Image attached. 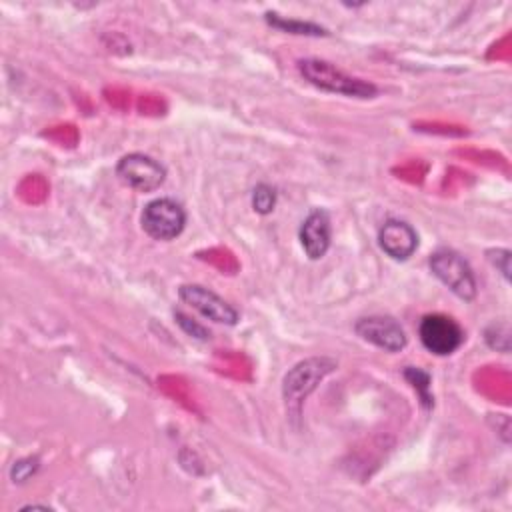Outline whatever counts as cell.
<instances>
[{
  "instance_id": "7",
  "label": "cell",
  "mask_w": 512,
  "mask_h": 512,
  "mask_svg": "<svg viewBox=\"0 0 512 512\" xmlns=\"http://www.w3.org/2000/svg\"><path fill=\"white\" fill-rule=\"evenodd\" d=\"M334 362L328 358H310L296 364L284 378V398L288 404H300L316 384L334 370Z\"/></svg>"
},
{
  "instance_id": "2",
  "label": "cell",
  "mask_w": 512,
  "mask_h": 512,
  "mask_svg": "<svg viewBox=\"0 0 512 512\" xmlns=\"http://www.w3.org/2000/svg\"><path fill=\"white\" fill-rule=\"evenodd\" d=\"M428 264L432 274L458 298L472 300L476 296V278L472 274V268L458 252L450 248H440L430 256Z\"/></svg>"
},
{
  "instance_id": "8",
  "label": "cell",
  "mask_w": 512,
  "mask_h": 512,
  "mask_svg": "<svg viewBox=\"0 0 512 512\" xmlns=\"http://www.w3.org/2000/svg\"><path fill=\"white\" fill-rule=\"evenodd\" d=\"M354 330L362 340H366L386 352H400L408 342L402 326L390 316L360 318L354 324Z\"/></svg>"
},
{
  "instance_id": "9",
  "label": "cell",
  "mask_w": 512,
  "mask_h": 512,
  "mask_svg": "<svg viewBox=\"0 0 512 512\" xmlns=\"http://www.w3.org/2000/svg\"><path fill=\"white\" fill-rule=\"evenodd\" d=\"M378 244L392 260H408L418 248V234L404 220H386L378 230Z\"/></svg>"
},
{
  "instance_id": "6",
  "label": "cell",
  "mask_w": 512,
  "mask_h": 512,
  "mask_svg": "<svg viewBox=\"0 0 512 512\" xmlns=\"http://www.w3.org/2000/svg\"><path fill=\"white\" fill-rule=\"evenodd\" d=\"M178 296L190 308H194L204 318H208L216 324L234 326L238 322V310L202 284H182L178 288Z\"/></svg>"
},
{
  "instance_id": "10",
  "label": "cell",
  "mask_w": 512,
  "mask_h": 512,
  "mask_svg": "<svg viewBox=\"0 0 512 512\" xmlns=\"http://www.w3.org/2000/svg\"><path fill=\"white\" fill-rule=\"evenodd\" d=\"M298 238H300V244L310 260L322 258L328 252L330 238H332L328 212L322 208H314L302 222Z\"/></svg>"
},
{
  "instance_id": "4",
  "label": "cell",
  "mask_w": 512,
  "mask_h": 512,
  "mask_svg": "<svg viewBox=\"0 0 512 512\" xmlns=\"http://www.w3.org/2000/svg\"><path fill=\"white\" fill-rule=\"evenodd\" d=\"M116 176L132 190L154 192L164 184L166 170L154 158L140 152H132L118 160Z\"/></svg>"
},
{
  "instance_id": "5",
  "label": "cell",
  "mask_w": 512,
  "mask_h": 512,
  "mask_svg": "<svg viewBox=\"0 0 512 512\" xmlns=\"http://www.w3.org/2000/svg\"><path fill=\"white\" fill-rule=\"evenodd\" d=\"M418 336L422 346L436 356H448L464 342V332L460 324L444 314L424 316L418 326Z\"/></svg>"
},
{
  "instance_id": "16",
  "label": "cell",
  "mask_w": 512,
  "mask_h": 512,
  "mask_svg": "<svg viewBox=\"0 0 512 512\" xmlns=\"http://www.w3.org/2000/svg\"><path fill=\"white\" fill-rule=\"evenodd\" d=\"M486 256H488L490 264L504 276V280H510V260H512L510 250L494 248V250H488Z\"/></svg>"
},
{
  "instance_id": "14",
  "label": "cell",
  "mask_w": 512,
  "mask_h": 512,
  "mask_svg": "<svg viewBox=\"0 0 512 512\" xmlns=\"http://www.w3.org/2000/svg\"><path fill=\"white\" fill-rule=\"evenodd\" d=\"M404 376L412 382V386L420 392V398H422V402L426 404V406H432V396L428 394V384H430V376L426 374V372H422V370H418V368H406V372H404Z\"/></svg>"
},
{
  "instance_id": "3",
  "label": "cell",
  "mask_w": 512,
  "mask_h": 512,
  "mask_svg": "<svg viewBox=\"0 0 512 512\" xmlns=\"http://www.w3.org/2000/svg\"><path fill=\"white\" fill-rule=\"evenodd\" d=\"M140 222L150 238L172 240L182 234L186 226V212L172 198H156L144 206Z\"/></svg>"
},
{
  "instance_id": "12",
  "label": "cell",
  "mask_w": 512,
  "mask_h": 512,
  "mask_svg": "<svg viewBox=\"0 0 512 512\" xmlns=\"http://www.w3.org/2000/svg\"><path fill=\"white\" fill-rule=\"evenodd\" d=\"M276 206V190L270 184H258L252 190V208L258 214H270Z\"/></svg>"
},
{
  "instance_id": "13",
  "label": "cell",
  "mask_w": 512,
  "mask_h": 512,
  "mask_svg": "<svg viewBox=\"0 0 512 512\" xmlns=\"http://www.w3.org/2000/svg\"><path fill=\"white\" fill-rule=\"evenodd\" d=\"M486 342L500 350V352H508L510 350V330H508V324L502 322V324H492L486 332Z\"/></svg>"
},
{
  "instance_id": "17",
  "label": "cell",
  "mask_w": 512,
  "mask_h": 512,
  "mask_svg": "<svg viewBox=\"0 0 512 512\" xmlns=\"http://www.w3.org/2000/svg\"><path fill=\"white\" fill-rule=\"evenodd\" d=\"M38 458H24V460H18V462H14V466H12V480L14 482H24V480H28L36 470H38Z\"/></svg>"
},
{
  "instance_id": "11",
  "label": "cell",
  "mask_w": 512,
  "mask_h": 512,
  "mask_svg": "<svg viewBox=\"0 0 512 512\" xmlns=\"http://www.w3.org/2000/svg\"><path fill=\"white\" fill-rule=\"evenodd\" d=\"M266 22L278 30L290 32V34H304V36H326V30L318 24L312 22H302V20H292V18H282L274 12H266Z\"/></svg>"
},
{
  "instance_id": "1",
  "label": "cell",
  "mask_w": 512,
  "mask_h": 512,
  "mask_svg": "<svg viewBox=\"0 0 512 512\" xmlns=\"http://www.w3.org/2000/svg\"><path fill=\"white\" fill-rule=\"evenodd\" d=\"M300 74L316 88L340 96L352 98H372L376 94V86L362 78H354L344 70L336 68L332 62L320 58H304L298 62Z\"/></svg>"
},
{
  "instance_id": "15",
  "label": "cell",
  "mask_w": 512,
  "mask_h": 512,
  "mask_svg": "<svg viewBox=\"0 0 512 512\" xmlns=\"http://www.w3.org/2000/svg\"><path fill=\"white\" fill-rule=\"evenodd\" d=\"M174 318H176L178 326H180L188 336L198 338V340H210V332H208L202 324H198L196 320H192V318H188L186 314H182L180 310L174 312Z\"/></svg>"
}]
</instances>
